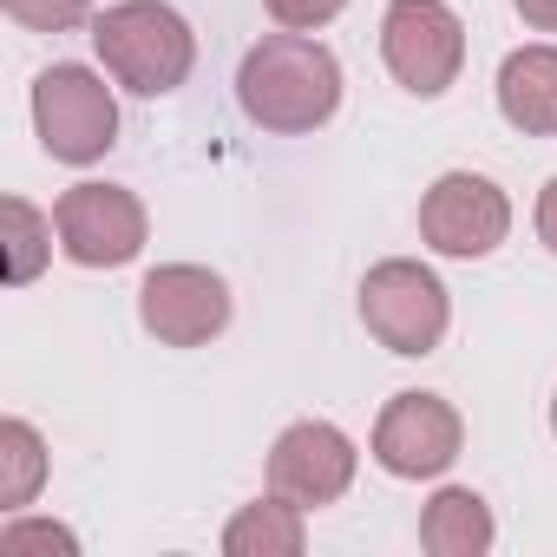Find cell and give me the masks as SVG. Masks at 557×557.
Returning a JSON list of instances; mask_svg holds the SVG:
<instances>
[{
	"mask_svg": "<svg viewBox=\"0 0 557 557\" xmlns=\"http://www.w3.org/2000/svg\"><path fill=\"white\" fill-rule=\"evenodd\" d=\"M223 550L230 557H296L302 550V505H289V498L243 505L223 531Z\"/></svg>",
	"mask_w": 557,
	"mask_h": 557,
	"instance_id": "obj_13",
	"label": "cell"
},
{
	"mask_svg": "<svg viewBox=\"0 0 557 557\" xmlns=\"http://www.w3.org/2000/svg\"><path fill=\"white\" fill-rule=\"evenodd\" d=\"M92 47L106 60V73L145 99H164L190 79V60H197V40L184 27L177 8L164 0H119L92 21Z\"/></svg>",
	"mask_w": 557,
	"mask_h": 557,
	"instance_id": "obj_2",
	"label": "cell"
},
{
	"mask_svg": "<svg viewBox=\"0 0 557 557\" xmlns=\"http://www.w3.org/2000/svg\"><path fill=\"white\" fill-rule=\"evenodd\" d=\"M73 557L79 550V537L66 531V524H34V518H21V524H8V531H0V557Z\"/></svg>",
	"mask_w": 557,
	"mask_h": 557,
	"instance_id": "obj_16",
	"label": "cell"
},
{
	"mask_svg": "<svg viewBox=\"0 0 557 557\" xmlns=\"http://www.w3.org/2000/svg\"><path fill=\"white\" fill-rule=\"evenodd\" d=\"M269 485L275 498H289V505H335L348 485H355V446L342 426L329 420H296L283 440H275L269 453Z\"/></svg>",
	"mask_w": 557,
	"mask_h": 557,
	"instance_id": "obj_10",
	"label": "cell"
},
{
	"mask_svg": "<svg viewBox=\"0 0 557 557\" xmlns=\"http://www.w3.org/2000/svg\"><path fill=\"white\" fill-rule=\"evenodd\" d=\"M0 223H8V275H14V283H34L60 223H47L27 197H8V203H0Z\"/></svg>",
	"mask_w": 557,
	"mask_h": 557,
	"instance_id": "obj_15",
	"label": "cell"
},
{
	"mask_svg": "<svg viewBox=\"0 0 557 557\" xmlns=\"http://www.w3.org/2000/svg\"><path fill=\"white\" fill-rule=\"evenodd\" d=\"M374 459L394 479H440L459 459V413L440 394H394L374 426Z\"/></svg>",
	"mask_w": 557,
	"mask_h": 557,
	"instance_id": "obj_9",
	"label": "cell"
},
{
	"mask_svg": "<svg viewBox=\"0 0 557 557\" xmlns=\"http://www.w3.org/2000/svg\"><path fill=\"white\" fill-rule=\"evenodd\" d=\"M498 112L531 138L557 132V47H518L498 66Z\"/></svg>",
	"mask_w": 557,
	"mask_h": 557,
	"instance_id": "obj_11",
	"label": "cell"
},
{
	"mask_svg": "<svg viewBox=\"0 0 557 557\" xmlns=\"http://www.w3.org/2000/svg\"><path fill=\"white\" fill-rule=\"evenodd\" d=\"M550 426H557V400H550Z\"/></svg>",
	"mask_w": 557,
	"mask_h": 557,
	"instance_id": "obj_21",
	"label": "cell"
},
{
	"mask_svg": "<svg viewBox=\"0 0 557 557\" xmlns=\"http://www.w3.org/2000/svg\"><path fill=\"white\" fill-rule=\"evenodd\" d=\"M138 315L164 348H197L230 322V289H223V275H210L197 262H164L145 275Z\"/></svg>",
	"mask_w": 557,
	"mask_h": 557,
	"instance_id": "obj_8",
	"label": "cell"
},
{
	"mask_svg": "<svg viewBox=\"0 0 557 557\" xmlns=\"http://www.w3.org/2000/svg\"><path fill=\"white\" fill-rule=\"evenodd\" d=\"M511 230V203L492 177H472V171H446L426 203H420V236L440 249V256H492Z\"/></svg>",
	"mask_w": 557,
	"mask_h": 557,
	"instance_id": "obj_7",
	"label": "cell"
},
{
	"mask_svg": "<svg viewBox=\"0 0 557 557\" xmlns=\"http://www.w3.org/2000/svg\"><path fill=\"white\" fill-rule=\"evenodd\" d=\"M0 8L34 34H73L86 21V0H0Z\"/></svg>",
	"mask_w": 557,
	"mask_h": 557,
	"instance_id": "obj_17",
	"label": "cell"
},
{
	"mask_svg": "<svg viewBox=\"0 0 557 557\" xmlns=\"http://www.w3.org/2000/svg\"><path fill=\"white\" fill-rule=\"evenodd\" d=\"M511 8H518L537 34H557V0H511Z\"/></svg>",
	"mask_w": 557,
	"mask_h": 557,
	"instance_id": "obj_19",
	"label": "cell"
},
{
	"mask_svg": "<svg viewBox=\"0 0 557 557\" xmlns=\"http://www.w3.org/2000/svg\"><path fill=\"white\" fill-rule=\"evenodd\" d=\"M348 8V0H269V14L283 21L289 34H309V27H329L335 14Z\"/></svg>",
	"mask_w": 557,
	"mask_h": 557,
	"instance_id": "obj_18",
	"label": "cell"
},
{
	"mask_svg": "<svg viewBox=\"0 0 557 557\" xmlns=\"http://www.w3.org/2000/svg\"><path fill=\"white\" fill-rule=\"evenodd\" d=\"M381 53H387V73L420 92V99H440L453 79H459V60H466V27L446 0H394L387 21H381Z\"/></svg>",
	"mask_w": 557,
	"mask_h": 557,
	"instance_id": "obj_4",
	"label": "cell"
},
{
	"mask_svg": "<svg viewBox=\"0 0 557 557\" xmlns=\"http://www.w3.org/2000/svg\"><path fill=\"white\" fill-rule=\"evenodd\" d=\"M236 99L262 132H315L342 106V66L309 34H269L243 53Z\"/></svg>",
	"mask_w": 557,
	"mask_h": 557,
	"instance_id": "obj_1",
	"label": "cell"
},
{
	"mask_svg": "<svg viewBox=\"0 0 557 557\" xmlns=\"http://www.w3.org/2000/svg\"><path fill=\"white\" fill-rule=\"evenodd\" d=\"M420 544H426L433 557H479V550L492 544V511H485V498L466 492V485H446V492L426 505V518H420Z\"/></svg>",
	"mask_w": 557,
	"mask_h": 557,
	"instance_id": "obj_12",
	"label": "cell"
},
{
	"mask_svg": "<svg viewBox=\"0 0 557 557\" xmlns=\"http://www.w3.org/2000/svg\"><path fill=\"white\" fill-rule=\"evenodd\" d=\"M40 479H47V446H40V433H34L27 420H8V426H0V505H8V511L34 505Z\"/></svg>",
	"mask_w": 557,
	"mask_h": 557,
	"instance_id": "obj_14",
	"label": "cell"
},
{
	"mask_svg": "<svg viewBox=\"0 0 557 557\" xmlns=\"http://www.w3.org/2000/svg\"><path fill=\"white\" fill-rule=\"evenodd\" d=\"M34 125H40V145L60 164H92L119 138L112 86L86 66H53V73L34 79Z\"/></svg>",
	"mask_w": 557,
	"mask_h": 557,
	"instance_id": "obj_3",
	"label": "cell"
},
{
	"mask_svg": "<svg viewBox=\"0 0 557 557\" xmlns=\"http://www.w3.org/2000/svg\"><path fill=\"white\" fill-rule=\"evenodd\" d=\"M53 223H60V249L79 269H119L145 249V203L119 184H73Z\"/></svg>",
	"mask_w": 557,
	"mask_h": 557,
	"instance_id": "obj_6",
	"label": "cell"
},
{
	"mask_svg": "<svg viewBox=\"0 0 557 557\" xmlns=\"http://www.w3.org/2000/svg\"><path fill=\"white\" fill-rule=\"evenodd\" d=\"M537 236L557 249V177L544 184V197H537Z\"/></svg>",
	"mask_w": 557,
	"mask_h": 557,
	"instance_id": "obj_20",
	"label": "cell"
},
{
	"mask_svg": "<svg viewBox=\"0 0 557 557\" xmlns=\"http://www.w3.org/2000/svg\"><path fill=\"white\" fill-rule=\"evenodd\" d=\"M361 322L394 355H433L446 335V289L420 262H381L361 283Z\"/></svg>",
	"mask_w": 557,
	"mask_h": 557,
	"instance_id": "obj_5",
	"label": "cell"
}]
</instances>
